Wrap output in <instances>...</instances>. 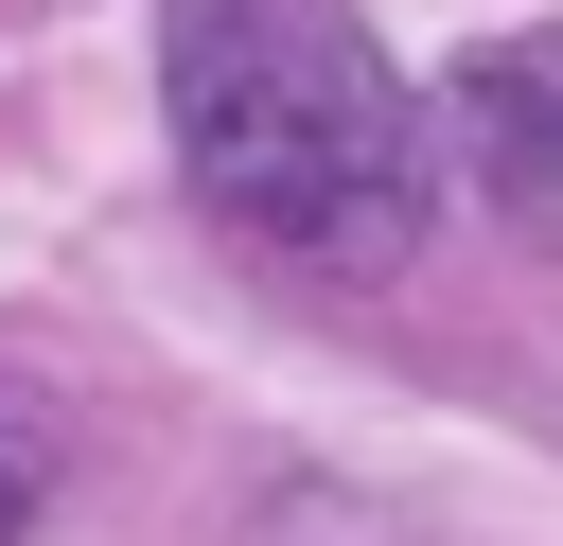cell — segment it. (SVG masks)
Listing matches in <instances>:
<instances>
[{"label":"cell","instance_id":"6da1fadb","mask_svg":"<svg viewBox=\"0 0 563 546\" xmlns=\"http://www.w3.org/2000/svg\"><path fill=\"white\" fill-rule=\"evenodd\" d=\"M176 176L282 264H387L422 229V88L352 0H158Z\"/></svg>","mask_w":563,"mask_h":546},{"label":"cell","instance_id":"7a4b0ae2","mask_svg":"<svg viewBox=\"0 0 563 546\" xmlns=\"http://www.w3.org/2000/svg\"><path fill=\"white\" fill-rule=\"evenodd\" d=\"M457 159L510 229H563V18L545 35H493L457 70Z\"/></svg>","mask_w":563,"mask_h":546},{"label":"cell","instance_id":"3957f363","mask_svg":"<svg viewBox=\"0 0 563 546\" xmlns=\"http://www.w3.org/2000/svg\"><path fill=\"white\" fill-rule=\"evenodd\" d=\"M18 528H35V476H18V458H0V546H18Z\"/></svg>","mask_w":563,"mask_h":546}]
</instances>
